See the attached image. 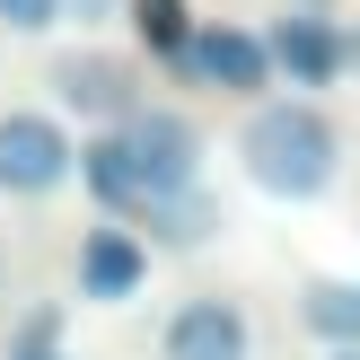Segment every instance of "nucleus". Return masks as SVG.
Instances as JSON below:
<instances>
[{"mask_svg": "<svg viewBox=\"0 0 360 360\" xmlns=\"http://www.w3.org/2000/svg\"><path fill=\"white\" fill-rule=\"evenodd\" d=\"M238 176L264 202H326L343 185V123L316 97H255L238 123Z\"/></svg>", "mask_w": 360, "mask_h": 360, "instance_id": "1", "label": "nucleus"}, {"mask_svg": "<svg viewBox=\"0 0 360 360\" xmlns=\"http://www.w3.org/2000/svg\"><path fill=\"white\" fill-rule=\"evenodd\" d=\"M62 185H79L70 115H53V105H9V115H0V193H9V202H53Z\"/></svg>", "mask_w": 360, "mask_h": 360, "instance_id": "2", "label": "nucleus"}, {"mask_svg": "<svg viewBox=\"0 0 360 360\" xmlns=\"http://www.w3.org/2000/svg\"><path fill=\"white\" fill-rule=\"evenodd\" d=\"M123 141H132V167H141V211L167 202V193H185V185H202V123H193V115L141 97L132 123H123ZM141 211H132V220H141Z\"/></svg>", "mask_w": 360, "mask_h": 360, "instance_id": "3", "label": "nucleus"}, {"mask_svg": "<svg viewBox=\"0 0 360 360\" xmlns=\"http://www.w3.org/2000/svg\"><path fill=\"white\" fill-rule=\"evenodd\" d=\"M44 79H53V115H79V123H132V105H141V70L105 44L53 53Z\"/></svg>", "mask_w": 360, "mask_h": 360, "instance_id": "4", "label": "nucleus"}, {"mask_svg": "<svg viewBox=\"0 0 360 360\" xmlns=\"http://www.w3.org/2000/svg\"><path fill=\"white\" fill-rule=\"evenodd\" d=\"M176 79L220 88V97H255V88H273V44L255 27H229V18H193L185 53H176Z\"/></svg>", "mask_w": 360, "mask_h": 360, "instance_id": "5", "label": "nucleus"}, {"mask_svg": "<svg viewBox=\"0 0 360 360\" xmlns=\"http://www.w3.org/2000/svg\"><path fill=\"white\" fill-rule=\"evenodd\" d=\"M70 281H79L88 308H132V299L150 290V238H141L132 220H115V211H97V229H88L79 255H70Z\"/></svg>", "mask_w": 360, "mask_h": 360, "instance_id": "6", "label": "nucleus"}, {"mask_svg": "<svg viewBox=\"0 0 360 360\" xmlns=\"http://www.w3.org/2000/svg\"><path fill=\"white\" fill-rule=\"evenodd\" d=\"M158 360H255V326L229 290L176 299L167 326H158Z\"/></svg>", "mask_w": 360, "mask_h": 360, "instance_id": "7", "label": "nucleus"}, {"mask_svg": "<svg viewBox=\"0 0 360 360\" xmlns=\"http://www.w3.org/2000/svg\"><path fill=\"white\" fill-rule=\"evenodd\" d=\"M264 44H273V79H290V88H334L343 62H352L334 9H281L273 27H264Z\"/></svg>", "mask_w": 360, "mask_h": 360, "instance_id": "8", "label": "nucleus"}, {"mask_svg": "<svg viewBox=\"0 0 360 360\" xmlns=\"http://www.w3.org/2000/svg\"><path fill=\"white\" fill-rule=\"evenodd\" d=\"M299 326H308V343H326V352L360 343V281L308 273V281H299Z\"/></svg>", "mask_w": 360, "mask_h": 360, "instance_id": "9", "label": "nucleus"}, {"mask_svg": "<svg viewBox=\"0 0 360 360\" xmlns=\"http://www.w3.org/2000/svg\"><path fill=\"white\" fill-rule=\"evenodd\" d=\"M132 229H150L158 246H211L220 238V202H211L202 185H185V193H167V202H150Z\"/></svg>", "mask_w": 360, "mask_h": 360, "instance_id": "10", "label": "nucleus"}, {"mask_svg": "<svg viewBox=\"0 0 360 360\" xmlns=\"http://www.w3.org/2000/svg\"><path fill=\"white\" fill-rule=\"evenodd\" d=\"M123 18H132V35L176 70V53H185V35H193V0H123Z\"/></svg>", "mask_w": 360, "mask_h": 360, "instance_id": "11", "label": "nucleus"}, {"mask_svg": "<svg viewBox=\"0 0 360 360\" xmlns=\"http://www.w3.org/2000/svg\"><path fill=\"white\" fill-rule=\"evenodd\" d=\"M53 27H70L62 0H0V35H53Z\"/></svg>", "mask_w": 360, "mask_h": 360, "instance_id": "12", "label": "nucleus"}, {"mask_svg": "<svg viewBox=\"0 0 360 360\" xmlns=\"http://www.w3.org/2000/svg\"><path fill=\"white\" fill-rule=\"evenodd\" d=\"M9 352H62V308H27L18 316V343Z\"/></svg>", "mask_w": 360, "mask_h": 360, "instance_id": "13", "label": "nucleus"}, {"mask_svg": "<svg viewBox=\"0 0 360 360\" xmlns=\"http://www.w3.org/2000/svg\"><path fill=\"white\" fill-rule=\"evenodd\" d=\"M62 18H70V27H115L123 0H62Z\"/></svg>", "mask_w": 360, "mask_h": 360, "instance_id": "14", "label": "nucleus"}, {"mask_svg": "<svg viewBox=\"0 0 360 360\" xmlns=\"http://www.w3.org/2000/svg\"><path fill=\"white\" fill-rule=\"evenodd\" d=\"M9 360H62V352H9Z\"/></svg>", "mask_w": 360, "mask_h": 360, "instance_id": "15", "label": "nucleus"}, {"mask_svg": "<svg viewBox=\"0 0 360 360\" xmlns=\"http://www.w3.org/2000/svg\"><path fill=\"white\" fill-rule=\"evenodd\" d=\"M326 360H360V343H343V352H326Z\"/></svg>", "mask_w": 360, "mask_h": 360, "instance_id": "16", "label": "nucleus"}, {"mask_svg": "<svg viewBox=\"0 0 360 360\" xmlns=\"http://www.w3.org/2000/svg\"><path fill=\"white\" fill-rule=\"evenodd\" d=\"M0 281H9V246H0Z\"/></svg>", "mask_w": 360, "mask_h": 360, "instance_id": "17", "label": "nucleus"}]
</instances>
